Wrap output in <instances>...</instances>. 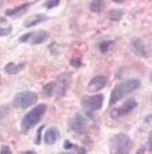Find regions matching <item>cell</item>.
Returning <instances> with one entry per match:
<instances>
[{"label": "cell", "instance_id": "5", "mask_svg": "<svg viewBox=\"0 0 152 154\" xmlns=\"http://www.w3.org/2000/svg\"><path fill=\"white\" fill-rule=\"evenodd\" d=\"M104 101V96L101 94L88 96L82 100L81 102V108L84 111L88 116L93 118V113L95 111L100 110L102 107Z\"/></svg>", "mask_w": 152, "mask_h": 154}, {"label": "cell", "instance_id": "32", "mask_svg": "<svg viewBox=\"0 0 152 154\" xmlns=\"http://www.w3.org/2000/svg\"><path fill=\"white\" fill-rule=\"evenodd\" d=\"M60 154H72V153H61Z\"/></svg>", "mask_w": 152, "mask_h": 154}, {"label": "cell", "instance_id": "9", "mask_svg": "<svg viewBox=\"0 0 152 154\" xmlns=\"http://www.w3.org/2000/svg\"><path fill=\"white\" fill-rule=\"evenodd\" d=\"M137 106H138V102L134 98H129L124 102L121 106L114 108L111 110L110 116L112 119L116 120L120 117L129 114Z\"/></svg>", "mask_w": 152, "mask_h": 154}, {"label": "cell", "instance_id": "6", "mask_svg": "<svg viewBox=\"0 0 152 154\" xmlns=\"http://www.w3.org/2000/svg\"><path fill=\"white\" fill-rule=\"evenodd\" d=\"M49 38V34L46 30H37L26 33L19 38L22 43H26L31 45L42 44Z\"/></svg>", "mask_w": 152, "mask_h": 154}, {"label": "cell", "instance_id": "3", "mask_svg": "<svg viewBox=\"0 0 152 154\" xmlns=\"http://www.w3.org/2000/svg\"><path fill=\"white\" fill-rule=\"evenodd\" d=\"M46 110V106L44 104H40L31 109L23 117L21 126L24 130H28L33 128L39 123Z\"/></svg>", "mask_w": 152, "mask_h": 154}, {"label": "cell", "instance_id": "2", "mask_svg": "<svg viewBox=\"0 0 152 154\" xmlns=\"http://www.w3.org/2000/svg\"><path fill=\"white\" fill-rule=\"evenodd\" d=\"M110 154H130L133 142L128 134L119 133L111 137L109 142Z\"/></svg>", "mask_w": 152, "mask_h": 154}, {"label": "cell", "instance_id": "18", "mask_svg": "<svg viewBox=\"0 0 152 154\" xmlns=\"http://www.w3.org/2000/svg\"><path fill=\"white\" fill-rule=\"evenodd\" d=\"M124 13L120 9H112L108 11V16L111 21L118 22L123 18Z\"/></svg>", "mask_w": 152, "mask_h": 154}, {"label": "cell", "instance_id": "16", "mask_svg": "<svg viewBox=\"0 0 152 154\" xmlns=\"http://www.w3.org/2000/svg\"><path fill=\"white\" fill-rule=\"evenodd\" d=\"M55 91V82L51 81L44 85L42 90V95L44 98H49L53 95Z\"/></svg>", "mask_w": 152, "mask_h": 154}, {"label": "cell", "instance_id": "29", "mask_svg": "<svg viewBox=\"0 0 152 154\" xmlns=\"http://www.w3.org/2000/svg\"><path fill=\"white\" fill-rule=\"evenodd\" d=\"M151 121V114H149V116H147L145 118V122L146 123H150Z\"/></svg>", "mask_w": 152, "mask_h": 154}, {"label": "cell", "instance_id": "27", "mask_svg": "<svg viewBox=\"0 0 152 154\" xmlns=\"http://www.w3.org/2000/svg\"><path fill=\"white\" fill-rule=\"evenodd\" d=\"M144 151H145V147L142 146V147H141L140 149H139L138 152H137L135 154H144Z\"/></svg>", "mask_w": 152, "mask_h": 154}, {"label": "cell", "instance_id": "4", "mask_svg": "<svg viewBox=\"0 0 152 154\" xmlns=\"http://www.w3.org/2000/svg\"><path fill=\"white\" fill-rule=\"evenodd\" d=\"M38 101V95L33 91H22L17 93L13 100V104L17 109H25Z\"/></svg>", "mask_w": 152, "mask_h": 154}, {"label": "cell", "instance_id": "23", "mask_svg": "<svg viewBox=\"0 0 152 154\" xmlns=\"http://www.w3.org/2000/svg\"><path fill=\"white\" fill-rule=\"evenodd\" d=\"M44 128V125L41 126L40 128H39V129L37 130V136H36V140L35 141L36 144H41V141H42V130Z\"/></svg>", "mask_w": 152, "mask_h": 154}, {"label": "cell", "instance_id": "31", "mask_svg": "<svg viewBox=\"0 0 152 154\" xmlns=\"http://www.w3.org/2000/svg\"><path fill=\"white\" fill-rule=\"evenodd\" d=\"M114 2H119V3H122V2H124V1H116V0H114V1H113Z\"/></svg>", "mask_w": 152, "mask_h": 154}, {"label": "cell", "instance_id": "24", "mask_svg": "<svg viewBox=\"0 0 152 154\" xmlns=\"http://www.w3.org/2000/svg\"><path fill=\"white\" fill-rule=\"evenodd\" d=\"M0 154H12V152L9 146L4 145V146H2L0 149Z\"/></svg>", "mask_w": 152, "mask_h": 154}, {"label": "cell", "instance_id": "19", "mask_svg": "<svg viewBox=\"0 0 152 154\" xmlns=\"http://www.w3.org/2000/svg\"><path fill=\"white\" fill-rule=\"evenodd\" d=\"M114 44V41L111 40H104L102 41L99 44V50L100 53L105 54L111 50Z\"/></svg>", "mask_w": 152, "mask_h": 154}, {"label": "cell", "instance_id": "15", "mask_svg": "<svg viewBox=\"0 0 152 154\" xmlns=\"http://www.w3.org/2000/svg\"><path fill=\"white\" fill-rule=\"evenodd\" d=\"M25 67L24 64H15L14 63H8L4 67V70L8 74H16L20 72Z\"/></svg>", "mask_w": 152, "mask_h": 154}, {"label": "cell", "instance_id": "20", "mask_svg": "<svg viewBox=\"0 0 152 154\" xmlns=\"http://www.w3.org/2000/svg\"><path fill=\"white\" fill-rule=\"evenodd\" d=\"M12 31V26L8 25L7 26H0V37H6L9 35Z\"/></svg>", "mask_w": 152, "mask_h": 154}, {"label": "cell", "instance_id": "14", "mask_svg": "<svg viewBox=\"0 0 152 154\" xmlns=\"http://www.w3.org/2000/svg\"><path fill=\"white\" fill-rule=\"evenodd\" d=\"M58 130L54 127L49 128L44 134V142L46 144H54L58 138Z\"/></svg>", "mask_w": 152, "mask_h": 154}, {"label": "cell", "instance_id": "11", "mask_svg": "<svg viewBox=\"0 0 152 154\" xmlns=\"http://www.w3.org/2000/svg\"><path fill=\"white\" fill-rule=\"evenodd\" d=\"M107 80L104 76H96L90 81L87 86V91L89 93H96L101 91L106 86Z\"/></svg>", "mask_w": 152, "mask_h": 154}, {"label": "cell", "instance_id": "8", "mask_svg": "<svg viewBox=\"0 0 152 154\" xmlns=\"http://www.w3.org/2000/svg\"><path fill=\"white\" fill-rule=\"evenodd\" d=\"M130 48L136 56L141 58H148L150 55L147 46L142 38L139 37H134L130 39Z\"/></svg>", "mask_w": 152, "mask_h": 154}, {"label": "cell", "instance_id": "17", "mask_svg": "<svg viewBox=\"0 0 152 154\" xmlns=\"http://www.w3.org/2000/svg\"><path fill=\"white\" fill-rule=\"evenodd\" d=\"M105 7V2L102 0H95L91 2L90 4V10L93 13L99 14L104 10Z\"/></svg>", "mask_w": 152, "mask_h": 154}, {"label": "cell", "instance_id": "12", "mask_svg": "<svg viewBox=\"0 0 152 154\" xmlns=\"http://www.w3.org/2000/svg\"><path fill=\"white\" fill-rule=\"evenodd\" d=\"M30 6V3H25L14 8H8L6 10L5 14L6 16L11 17V18H18L25 14Z\"/></svg>", "mask_w": 152, "mask_h": 154}, {"label": "cell", "instance_id": "7", "mask_svg": "<svg viewBox=\"0 0 152 154\" xmlns=\"http://www.w3.org/2000/svg\"><path fill=\"white\" fill-rule=\"evenodd\" d=\"M72 74L64 72L57 77L55 82V93L57 98H61L65 95L69 90L72 82Z\"/></svg>", "mask_w": 152, "mask_h": 154}, {"label": "cell", "instance_id": "10", "mask_svg": "<svg viewBox=\"0 0 152 154\" xmlns=\"http://www.w3.org/2000/svg\"><path fill=\"white\" fill-rule=\"evenodd\" d=\"M87 120L80 114H76L70 121V128L74 132L82 134L87 130Z\"/></svg>", "mask_w": 152, "mask_h": 154}, {"label": "cell", "instance_id": "25", "mask_svg": "<svg viewBox=\"0 0 152 154\" xmlns=\"http://www.w3.org/2000/svg\"><path fill=\"white\" fill-rule=\"evenodd\" d=\"M73 146H74V144H72V143L70 142V141L67 140H65V142H64L63 147H64V149H66V150H69V149H71Z\"/></svg>", "mask_w": 152, "mask_h": 154}, {"label": "cell", "instance_id": "21", "mask_svg": "<svg viewBox=\"0 0 152 154\" xmlns=\"http://www.w3.org/2000/svg\"><path fill=\"white\" fill-rule=\"evenodd\" d=\"M70 65L72 67H73L75 69H78L80 68L82 66V62H81V58L79 57H75V58H72L71 60L70 61Z\"/></svg>", "mask_w": 152, "mask_h": 154}, {"label": "cell", "instance_id": "22", "mask_svg": "<svg viewBox=\"0 0 152 154\" xmlns=\"http://www.w3.org/2000/svg\"><path fill=\"white\" fill-rule=\"evenodd\" d=\"M60 1L58 0H49V1H46L45 2V6L48 8V9H51L56 7L59 5Z\"/></svg>", "mask_w": 152, "mask_h": 154}, {"label": "cell", "instance_id": "28", "mask_svg": "<svg viewBox=\"0 0 152 154\" xmlns=\"http://www.w3.org/2000/svg\"><path fill=\"white\" fill-rule=\"evenodd\" d=\"M79 154H86V150L84 148H80L79 150Z\"/></svg>", "mask_w": 152, "mask_h": 154}, {"label": "cell", "instance_id": "30", "mask_svg": "<svg viewBox=\"0 0 152 154\" xmlns=\"http://www.w3.org/2000/svg\"><path fill=\"white\" fill-rule=\"evenodd\" d=\"M23 154H37V153L33 151H25V152L23 153Z\"/></svg>", "mask_w": 152, "mask_h": 154}, {"label": "cell", "instance_id": "1", "mask_svg": "<svg viewBox=\"0 0 152 154\" xmlns=\"http://www.w3.org/2000/svg\"><path fill=\"white\" fill-rule=\"evenodd\" d=\"M140 85V81L136 79H129L117 83L111 93L110 105H112L119 100L123 99L126 95L139 88Z\"/></svg>", "mask_w": 152, "mask_h": 154}, {"label": "cell", "instance_id": "26", "mask_svg": "<svg viewBox=\"0 0 152 154\" xmlns=\"http://www.w3.org/2000/svg\"><path fill=\"white\" fill-rule=\"evenodd\" d=\"M148 149L149 151H151V132H150L148 139Z\"/></svg>", "mask_w": 152, "mask_h": 154}, {"label": "cell", "instance_id": "13", "mask_svg": "<svg viewBox=\"0 0 152 154\" xmlns=\"http://www.w3.org/2000/svg\"><path fill=\"white\" fill-rule=\"evenodd\" d=\"M48 19V17L44 14H37L33 16H29L23 23V25L25 27L29 28V27L36 26L39 23L44 22Z\"/></svg>", "mask_w": 152, "mask_h": 154}]
</instances>
